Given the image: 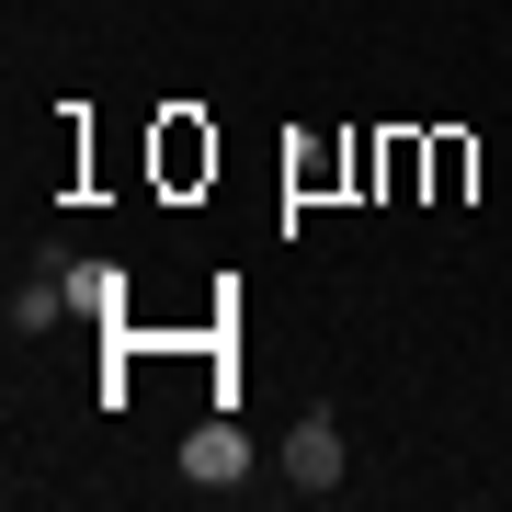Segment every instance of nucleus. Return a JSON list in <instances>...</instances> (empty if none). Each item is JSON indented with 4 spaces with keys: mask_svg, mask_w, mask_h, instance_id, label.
Instances as JSON below:
<instances>
[{
    "mask_svg": "<svg viewBox=\"0 0 512 512\" xmlns=\"http://www.w3.org/2000/svg\"><path fill=\"white\" fill-rule=\"evenodd\" d=\"M183 478H194V490H239V478H251V433H239L228 410H205L183 433Z\"/></svg>",
    "mask_w": 512,
    "mask_h": 512,
    "instance_id": "nucleus-1",
    "label": "nucleus"
},
{
    "mask_svg": "<svg viewBox=\"0 0 512 512\" xmlns=\"http://www.w3.org/2000/svg\"><path fill=\"white\" fill-rule=\"evenodd\" d=\"M285 478H296L308 501L342 490V421H330V410H296V433H285Z\"/></svg>",
    "mask_w": 512,
    "mask_h": 512,
    "instance_id": "nucleus-2",
    "label": "nucleus"
},
{
    "mask_svg": "<svg viewBox=\"0 0 512 512\" xmlns=\"http://www.w3.org/2000/svg\"><path fill=\"white\" fill-rule=\"evenodd\" d=\"M57 285H69L80 319H103V330L126 319V274H114V262H57Z\"/></svg>",
    "mask_w": 512,
    "mask_h": 512,
    "instance_id": "nucleus-3",
    "label": "nucleus"
},
{
    "mask_svg": "<svg viewBox=\"0 0 512 512\" xmlns=\"http://www.w3.org/2000/svg\"><path fill=\"white\" fill-rule=\"evenodd\" d=\"M57 319H69V285H57V274H35L12 296V330H57Z\"/></svg>",
    "mask_w": 512,
    "mask_h": 512,
    "instance_id": "nucleus-4",
    "label": "nucleus"
},
{
    "mask_svg": "<svg viewBox=\"0 0 512 512\" xmlns=\"http://www.w3.org/2000/svg\"><path fill=\"white\" fill-rule=\"evenodd\" d=\"M205 160H217V148H205L194 126H171V137H160V171H171V183H194V171H205Z\"/></svg>",
    "mask_w": 512,
    "mask_h": 512,
    "instance_id": "nucleus-5",
    "label": "nucleus"
},
{
    "mask_svg": "<svg viewBox=\"0 0 512 512\" xmlns=\"http://www.w3.org/2000/svg\"><path fill=\"white\" fill-rule=\"evenodd\" d=\"M421 171H433V183L456 194V183H467V137H433V148H421Z\"/></svg>",
    "mask_w": 512,
    "mask_h": 512,
    "instance_id": "nucleus-6",
    "label": "nucleus"
}]
</instances>
